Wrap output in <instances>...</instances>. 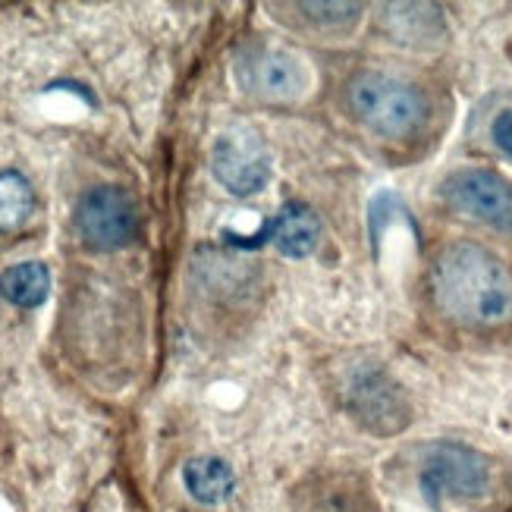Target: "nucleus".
Here are the masks:
<instances>
[{
  "instance_id": "nucleus-12",
  "label": "nucleus",
  "mask_w": 512,
  "mask_h": 512,
  "mask_svg": "<svg viewBox=\"0 0 512 512\" xmlns=\"http://www.w3.org/2000/svg\"><path fill=\"white\" fill-rule=\"evenodd\" d=\"M183 481L189 487V494L202 503H220L227 500L233 491V472L227 462L220 459H192L183 472Z\"/></svg>"
},
{
  "instance_id": "nucleus-7",
  "label": "nucleus",
  "mask_w": 512,
  "mask_h": 512,
  "mask_svg": "<svg viewBox=\"0 0 512 512\" xmlns=\"http://www.w3.org/2000/svg\"><path fill=\"white\" fill-rule=\"evenodd\" d=\"M76 233L85 249L117 252L139 233V205L126 189H88L76 205Z\"/></svg>"
},
{
  "instance_id": "nucleus-11",
  "label": "nucleus",
  "mask_w": 512,
  "mask_h": 512,
  "mask_svg": "<svg viewBox=\"0 0 512 512\" xmlns=\"http://www.w3.org/2000/svg\"><path fill=\"white\" fill-rule=\"evenodd\" d=\"M51 293V271L41 261H22L0 274V296L16 308H38Z\"/></svg>"
},
{
  "instance_id": "nucleus-13",
  "label": "nucleus",
  "mask_w": 512,
  "mask_h": 512,
  "mask_svg": "<svg viewBox=\"0 0 512 512\" xmlns=\"http://www.w3.org/2000/svg\"><path fill=\"white\" fill-rule=\"evenodd\" d=\"M35 211L32 183L19 170H0V230L22 227Z\"/></svg>"
},
{
  "instance_id": "nucleus-8",
  "label": "nucleus",
  "mask_w": 512,
  "mask_h": 512,
  "mask_svg": "<svg viewBox=\"0 0 512 512\" xmlns=\"http://www.w3.org/2000/svg\"><path fill=\"white\" fill-rule=\"evenodd\" d=\"M211 173L230 195H258L271 183V151L252 129H227L211 145Z\"/></svg>"
},
{
  "instance_id": "nucleus-10",
  "label": "nucleus",
  "mask_w": 512,
  "mask_h": 512,
  "mask_svg": "<svg viewBox=\"0 0 512 512\" xmlns=\"http://www.w3.org/2000/svg\"><path fill=\"white\" fill-rule=\"evenodd\" d=\"M299 512H377L362 484L352 478H321L299 497Z\"/></svg>"
},
{
  "instance_id": "nucleus-1",
  "label": "nucleus",
  "mask_w": 512,
  "mask_h": 512,
  "mask_svg": "<svg viewBox=\"0 0 512 512\" xmlns=\"http://www.w3.org/2000/svg\"><path fill=\"white\" fill-rule=\"evenodd\" d=\"M428 296L453 327L503 330L512 324V267L475 239H453L428 264Z\"/></svg>"
},
{
  "instance_id": "nucleus-2",
  "label": "nucleus",
  "mask_w": 512,
  "mask_h": 512,
  "mask_svg": "<svg viewBox=\"0 0 512 512\" xmlns=\"http://www.w3.org/2000/svg\"><path fill=\"white\" fill-rule=\"evenodd\" d=\"M343 104L355 123L384 142H415L434 120V101L425 85L377 66L355 70L346 79Z\"/></svg>"
},
{
  "instance_id": "nucleus-5",
  "label": "nucleus",
  "mask_w": 512,
  "mask_h": 512,
  "mask_svg": "<svg viewBox=\"0 0 512 512\" xmlns=\"http://www.w3.org/2000/svg\"><path fill=\"white\" fill-rule=\"evenodd\" d=\"M418 484L431 506L447 500H475L491 487V462L465 443L440 440L421 456Z\"/></svg>"
},
{
  "instance_id": "nucleus-3",
  "label": "nucleus",
  "mask_w": 512,
  "mask_h": 512,
  "mask_svg": "<svg viewBox=\"0 0 512 512\" xmlns=\"http://www.w3.org/2000/svg\"><path fill=\"white\" fill-rule=\"evenodd\" d=\"M343 409L371 434H399L412 421L406 390L381 365L362 359L343 371Z\"/></svg>"
},
{
  "instance_id": "nucleus-4",
  "label": "nucleus",
  "mask_w": 512,
  "mask_h": 512,
  "mask_svg": "<svg viewBox=\"0 0 512 512\" xmlns=\"http://www.w3.org/2000/svg\"><path fill=\"white\" fill-rule=\"evenodd\" d=\"M236 85L261 104H293L311 85L308 63L280 44H246L236 63Z\"/></svg>"
},
{
  "instance_id": "nucleus-9",
  "label": "nucleus",
  "mask_w": 512,
  "mask_h": 512,
  "mask_svg": "<svg viewBox=\"0 0 512 512\" xmlns=\"http://www.w3.org/2000/svg\"><path fill=\"white\" fill-rule=\"evenodd\" d=\"M321 217L305 202H286L271 220H264L258 233H233L224 230V239H230L236 249H261L274 246L283 258H308L321 246Z\"/></svg>"
},
{
  "instance_id": "nucleus-15",
  "label": "nucleus",
  "mask_w": 512,
  "mask_h": 512,
  "mask_svg": "<svg viewBox=\"0 0 512 512\" xmlns=\"http://www.w3.org/2000/svg\"><path fill=\"white\" fill-rule=\"evenodd\" d=\"M491 142L512 161V107H503L491 120Z\"/></svg>"
},
{
  "instance_id": "nucleus-14",
  "label": "nucleus",
  "mask_w": 512,
  "mask_h": 512,
  "mask_svg": "<svg viewBox=\"0 0 512 512\" xmlns=\"http://www.w3.org/2000/svg\"><path fill=\"white\" fill-rule=\"evenodd\" d=\"M302 22L318 32H340L362 19L365 4H296L293 7Z\"/></svg>"
},
{
  "instance_id": "nucleus-6",
  "label": "nucleus",
  "mask_w": 512,
  "mask_h": 512,
  "mask_svg": "<svg viewBox=\"0 0 512 512\" xmlns=\"http://www.w3.org/2000/svg\"><path fill=\"white\" fill-rule=\"evenodd\" d=\"M440 198L459 217L497 233H512V183L497 170L459 167L443 176Z\"/></svg>"
}]
</instances>
